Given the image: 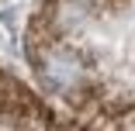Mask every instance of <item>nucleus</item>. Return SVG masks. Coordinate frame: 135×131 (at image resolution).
<instances>
[{
    "label": "nucleus",
    "mask_w": 135,
    "mask_h": 131,
    "mask_svg": "<svg viewBox=\"0 0 135 131\" xmlns=\"http://www.w3.org/2000/svg\"><path fill=\"white\" fill-rule=\"evenodd\" d=\"M80 76H83V69H80V59L69 55V52H52V55L45 59V83L56 86V90H73L80 83Z\"/></svg>",
    "instance_id": "obj_1"
}]
</instances>
